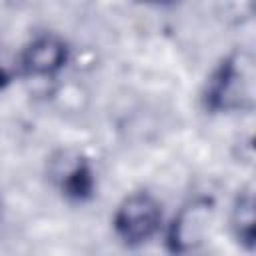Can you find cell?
<instances>
[{"label": "cell", "mask_w": 256, "mask_h": 256, "mask_svg": "<svg viewBox=\"0 0 256 256\" xmlns=\"http://www.w3.org/2000/svg\"><path fill=\"white\" fill-rule=\"evenodd\" d=\"M256 72L250 50H232L210 72L204 90L202 106L210 114H234L254 108Z\"/></svg>", "instance_id": "obj_1"}, {"label": "cell", "mask_w": 256, "mask_h": 256, "mask_svg": "<svg viewBox=\"0 0 256 256\" xmlns=\"http://www.w3.org/2000/svg\"><path fill=\"white\" fill-rule=\"evenodd\" d=\"M162 224V204L150 192H132L116 208L112 228L116 238L128 246L138 248L152 240Z\"/></svg>", "instance_id": "obj_2"}, {"label": "cell", "mask_w": 256, "mask_h": 256, "mask_svg": "<svg viewBox=\"0 0 256 256\" xmlns=\"http://www.w3.org/2000/svg\"><path fill=\"white\" fill-rule=\"evenodd\" d=\"M212 204L208 200H192L184 204L166 232V248L174 254H186L196 250L206 236Z\"/></svg>", "instance_id": "obj_3"}, {"label": "cell", "mask_w": 256, "mask_h": 256, "mask_svg": "<svg viewBox=\"0 0 256 256\" xmlns=\"http://www.w3.org/2000/svg\"><path fill=\"white\" fill-rule=\"evenodd\" d=\"M70 58L68 44L56 34H38L34 36L20 52L18 66L22 74L32 78H48L58 74Z\"/></svg>", "instance_id": "obj_4"}, {"label": "cell", "mask_w": 256, "mask_h": 256, "mask_svg": "<svg viewBox=\"0 0 256 256\" xmlns=\"http://www.w3.org/2000/svg\"><path fill=\"white\" fill-rule=\"evenodd\" d=\"M52 178L60 194L72 202H86L96 192V174L92 164L80 154H64V160H56Z\"/></svg>", "instance_id": "obj_5"}, {"label": "cell", "mask_w": 256, "mask_h": 256, "mask_svg": "<svg viewBox=\"0 0 256 256\" xmlns=\"http://www.w3.org/2000/svg\"><path fill=\"white\" fill-rule=\"evenodd\" d=\"M228 224H230V234L236 240V244L252 252L254 250V190L252 186L238 190L232 202V208H230Z\"/></svg>", "instance_id": "obj_6"}, {"label": "cell", "mask_w": 256, "mask_h": 256, "mask_svg": "<svg viewBox=\"0 0 256 256\" xmlns=\"http://www.w3.org/2000/svg\"><path fill=\"white\" fill-rule=\"evenodd\" d=\"M144 2L154 4V6H172V4H176L178 0H144Z\"/></svg>", "instance_id": "obj_7"}, {"label": "cell", "mask_w": 256, "mask_h": 256, "mask_svg": "<svg viewBox=\"0 0 256 256\" xmlns=\"http://www.w3.org/2000/svg\"><path fill=\"white\" fill-rule=\"evenodd\" d=\"M0 216H2V200H0Z\"/></svg>", "instance_id": "obj_8"}]
</instances>
